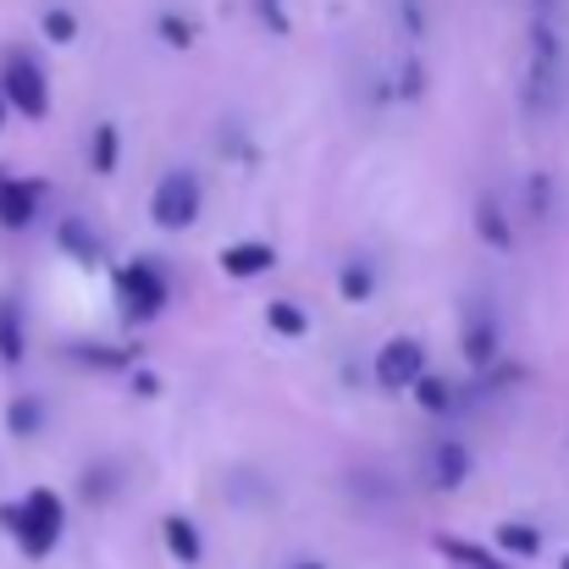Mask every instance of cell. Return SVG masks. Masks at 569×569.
<instances>
[]
</instances>
